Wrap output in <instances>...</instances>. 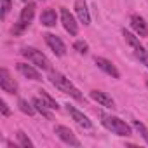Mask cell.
Returning a JSON list of instances; mask_svg holds the SVG:
<instances>
[{
  "label": "cell",
  "mask_w": 148,
  "mask_h": 148,
  "mask_svg": "<svg viewBox=\"0 0 148 148\" xmlns=\"http://www.w3.org/2000/svg\"><path fill=\"white\" fill-rule=\"evenodd\" d=\"M18 139H19V145H21L23 148H32V146H33V143L30 141V138H28L23 131H19V132H18Z\"/></svg>",
  "instance_id": "obj_22"
},
{
  "label": "cell",
  "mask_w": 148,
  "mask_h": 148,
  "mask_svg": "<svg viewBox=\"0 0 148 148\" xmlns=\"http://www.w3.org/2000/svg\"><path fill=\"white\" fill-rule=\"evenodd\" d=\"M61 23H63L64 30H66L71 37H75V35L79 33V26H77V23H75V18H73V14H70V11L64 9V7H61Z\"/></svg>",
  "instance_id": "obj_7"
},
{
  "label": "cell",
  "mask_w": 148,
  "mask_h": 148,
  "mask_svg": "<svg viewBox=\"0 0 148 148\" xmlns=\"http://www.w3.org/2000/svg\"><path fill=\"white\" fill-rule=\"evenodd\" d=\"M94 63L98 64V68H101L105 73H108L110 77H113V79H120V73H119V70L115 68V64H113L112 61H108V59H105V58H96Z\"/></svg>",
  "instance_id": "obj_10"
},
{
  "label": "cell",
  "mask_w": 148,
  "mask_h": 148,
  "mask_svg": "<svg viewBox=\"0 0 148 148\" xmlns=\"http://www.w3.org/2000/svg\"><path fill=\"white\" fill-rule=\"evenodd\" d=\"M146 87H148V80H146Z\"/></svg>",
  "instance_id": "obj_26"
},
{
  "label": "cell",
  "mask_w": 148,
  "mask_h": 148,
  "mask_svg": "<svg viewBox=\"0 0 148 148\" xmlns=\"http://www.w3.org/2000/svg\"><path fill=\"white\" fill-rule=\"evenodd\" d=\"M0 87H2L4 92H9V94H16L18 92V84L16 80L9 75V71L5 68L0 70Z\"/></svg>",
  "instance_id": "obj_6"
},
{
  "label": "cell",
  "mask_w": 148,
  "mask_h": 148,
  "mask_svg": "<svg viewBox=\"0 0 148 148\" xmlns=\"http://www.w3.org/2000/svg\"><path fill=\"white\" fill-rule=\"evenodd\" d=\"M51 82H52V86H56V89H59L61 92H66V94H70L71 98H75V99H82V94H80V91L73 86L71 82H70V79H66L63 73H59V71H51Z\"/></svg>",
  "instance_id": "obj_1"
},
{
  "label": "cell",
  "mask_w": 148,
  "mask_h": 148,
  "mask_svg": "<svg viewBox=\"0 0 148 148\" xmlns=\"http://www.w3.org/2000/svg\"><path fill=\"white\" fill-rule=\"evenodd\" d=\"M0 108H2V115H4V117H9V115H11V112H9V108H7L5 101H0Z\"/></svg>",
  "instance_id": "obj_25"
},
{
  "label": "cell",
  "mask_w": 148,
  "mask_h": 148,
  "mask_svg": "<svg viewBox=\"0 0 148 148\" xmlns=\"http://www.w3.org/2000/svg\"><path fill=\"white\" fill-rule=\"evenodd\" d=\"M33 16H35V4H28V5H25V9L21 11V14H19V21H18V25H14V28H12V33L14 35H21L28 26H30V23L33 21Z\"/></svg>",
  "instance_id": "obj_2"
},
{
  "label": "cell",
  "mask_w": 148,
  "mask_h": 148,
  "mask_svg": "<svg viewBox=\"0 0 148 148\" xmlns=\"http://www.w3.org/2000/svg\"><path fill=\"white\" fill-rule=\"evenodd\" d=\"M122 35L125 37V40L129 42V45H131L132 49H134V47H138V45H141V44H139V40H138V38H136V37H134L131 32H127V30H122Z\"/></svg>",
  "instance_id": "obj_20"
},
{
  "label": "cell",
  "mask_w": 148,
  "mask_h": 148,
  "mask_svg": "<svg viewBox=\"0 0 148 148\" xmlns=\"http://www.w3.org/2000/svg\"><path fill=\"white\" fill-rule=\"evenodd\" d=\"M134 52H136V56L139 58V61L148 68V51H145L141 45H138V47H134Z\"/></svg>",
  "instance_id": "obj_18"
},
{
  "label": "cell",
  "mask_w": 148,
  "mask_h": 148,
  "mask_svg": "<svg viewBox=\"0 0 148 148\" xmlns=\"http://www.w3.org/2000/svg\"><path fill=\"white\" fill-rule=\"evenodd\" d=\"M132 125H134V127H136V131L141 134V138H143V139L148 143V129H146V127H145V125H143L139 120H132Z\"/></svg>",
  "instance_id": "obj_19"
},
{
  "label": "cell",
  "mask_w": 148,
  "mask_h": 148,
  "mask_svg": "<svg viewBox=\"0 0 148 148\" xmlns=\"http://www.w3.org/2000/svg\"><path fill=\"white\" fill-rule=\"evenodd\" d=\"M91 98L94 99V101H98L101 106H105V108H113L115 106V101L106 94V92H101V91H92L91 92Z\"/></svg>",
  "instance_id": "obj_13"
},
{
  "label": "cell",
  "mask_w": 148,
  "mask_h": 148,
  "mask_svg": "<svg viewBox=\"0 0 148 148\" xmlns=\"http://www.w3.org/2000/svg\"><path fill=\"white\" fill-rule=\"evenodd\" d=\"M75 12H77L79 19H80L86 26L91 25V16H89V9H87L86 0H75Z\"/></svg>",
  "instance_id": "obj_12"
},
{
  "label": "cell",
  "mask_w": 148,
  "mask_h": 148,
  "mask_svg": "<svg viewBox=\"0 0 148 148\" xmlns=\"http://www.w3.org/2000/svg\"><path fill=\"white\" fill-rule=\"evenodd\" d=\"M23 2H28V0H23Z\"/></svg>",
  "instance_id": "obj_27"
},
{
  "label": "cell",
  "mask_w": 148,
  "mask_h": 148,
  "mask_svg": "<svg viewBox=\"0 0 148 148\" xmlns=\"http://www.w3.org/2000/svg\"><path fill=\"white\" fill-rule=\"evenodd\" d=\"M56 19H58V16H56V11H52V9H45L40 16V23L44 26H49V28L56 26Z\"/></svg>",
  "instance_id": "obj_16"
},
{
  "label": "cell",
  "mask_w": 148,
  "mask_h": 148,
  "mask_svg": "<svg viewBox=\"0 0 148 148\" xmlns=\"http://www.w3.org/2000/svg\"><path fill=\"white\" fill-rule=\"evenodd\" d=\"M18 105H19V110L23 112V113H26V115H33L37 110H35V106H33V103L30 105L26 99H19L18 101Z\"/></svg>",
  "instance_id": "obj_17"
},
{
  "label": "cell",
  "mask_w": 148,
  "mask_h": 148,
  "mask_svg": "<svg viewBox=\"0 0 148 148\" xmlns=\"http://www.w3.org/2000/svg\"><path fill=\"white\" fill-rule=\"evenodd\" d=\"M54 132L58 134V138H59L63 143L71 145V146H80V141L75 138V134H73L71 129H68V127H64V125H56V127H54Z\"/></svg>",
  "instance_id": "obj_5"
},
{
  "label": "cell",
  "mask_w": 148,
  "mask_h": 148,
  "mask_svg": "<svg viewBox=\"0 0 148 148\" xmlns=\"http://www.w3.org/2000/svg\"><path fill=\"white\" fill-rule=\"evenodd\" d=\"M40 98L47 103V106H49L51 110H58V108H59V106H58V103H56V101H54V99H52V98L45 92V91H40Z\"/></svg>",
  "instance_id": "obj_21"
},
{
  "label": "cell",
  "mask_w": 148,
  "mask_h": 148,
  "mask_svg": "<svg viewBox=\"0 0 148 148\" xmlns=\"http://www.w3.org/2000/svg\"><path fill=\"white\" fill-rule=\"evenodd\" d=\"M68 113L71 115V119L75 120V122H77L80 127H84V129H91V127H92V122H91V120H89V119H87V117L82 113V112H79L75 106L68 105Z\"/></svg>",
  "instance_id": "obj_9"
},
{
  "label": "cell",
  "mask_w": 148,
  "mask_h": 148,
  "mask_svg": "<svg viewBox=\"0 0 148 148\" xmlns=\"http://www.w3.org/2000/svg\"><path fill=\"white\" fill-rule=\"evenodd\" d=\"M32 103H33L35 110H37L38 113H42V117H45L47 120H52V113L49 112L51 108L47 106V103H45L42 98H33V99H32Z\"/></svg>",
  "instance_id": "obj_14"
},
{
  "label": "cell",
  "mask_w": 148,
  "mask_h": 148,
  "mask_svg": "<svg viewBox=\"0 0 148 148\" xmlns=\"http://www.w3.org/2000/svg\"><path fill=\"white\" fill-rule=\"evenodd\" d=\"M44 37H45L47 45L52 49V52H54L56 56H64V54H66V45L63 44V40H61L59 37H56V35H52V33H45Z\"/></svg>",
  "instance_id": "obj_8"
},
{
  "label": "cell",
  "mask_w": 148,
  "mask_h": 148,
  "mask_svg": "<svg viewBox=\"0 0 148 148\" xmlns=\"http://www.w3.org/2000/svg\"><path fill=\"white\" fill-rule=\"evenodd\" d=\"M103 125H105L108 131H112V132H115V134H119V136H131V127H129L124 120H120L119 117L103 115Z\"/></svg>",
  "instance_id": "obj_3"
},
{
  "label": "cell",
  "mask_w": 148,
  "mask_h": 148,
  "mask_svg": "<svg viewBox=\"0 0 148 148\" xmlns=\"http://www.w3.org/2000/svg\"><path fill=\"white\" fill-rule=\"evenodd\" d=\"M9 11H11V0H2V19H5Z\"/></svg>",
  "instance_id": "obj_24"
},
{
  "label": "cell",
  "mask_w": 148,
  "mask_h": 148,
  "mask_svg": "<svg viewBox=\"0 0 148 148\" xmlns=\"http://www.w3.org/2000/svg\"><path fill=\"white\" fill-rule=\"evenodd\" d=\"M131 26H132V30H134L139 37H148V23H146L141 16L132 14V16H131Z\"/></svg>",
  "instance_id": "obj_11"
},
{
  "label": "cell",
  "mask_w": 148,
  "mask_h": 148,
  "mask_svg": "<svg viewBox=\"0 0 148 148\" xmlns=\"http://www.w3.org/2000/svg\"><path fill=\"white\" fill-rule=\"evenodd\" d=\"M21 54H23L32 64H35L37 68L51 70V63H49V59H47L40 51H37V49H33V47H25V49L21 51Z\"/></svg>",
  "instance_id": "obj_4"
},
{
  "label": "cell",
  "mask_w": 148,
  "mask_h": 148,
  "mask_svg": "<svg viewBox=\"0 0 148 148\" xmlns=\"http://www.w3.org/2000/svg\"><path fill=\"white\" fill-rule=\"evenodd\" d=\"M18 70L23 73L25 77H28V79H32V80H40V73H38V70H35L32 64L18 63Z\"/></svg>",
  "instance_id": "obj_15"
},
{
  "label": "cell",
  "mask_w": 148,
  "mask_h": 148,
  "mask_svg": "<svg viewBox=\"0 0 148 148\" xmlns=\"http://www.w3.org/2000/svg\"><path fill=\"white\" fill-rule=\"evenodd\" d=\"M73 49H75L77 52H80V54H86V52L89 51V45H87L84 40H77L75 44H73Z\"/></svg>",
  "instance_id": "obj_23"
}]
</instances>
